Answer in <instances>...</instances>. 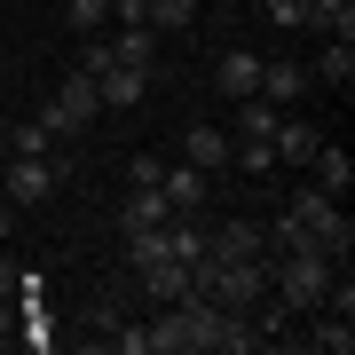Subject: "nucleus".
<instances>
[{"mask_svg": "<svg viewBox=\"0 0 355 355\" xmlns=\"http://www.w3.org/2000/svg\"><path fill=\"white\" fill-rule=\"evenodd\" d=\"M0 119H8V95H0Z\"/></svg>", "mask_w": 355, "mask_h": 355, "instance_id": "cd10ccee", "label": "nucleus"}, {"mask_svg": "<svg viewBox=\"0 0 355 355\" xmlns=\"http://www.w3.org/2000/svg\"><path fill=\"white\" fill-rule=\"evenodd\" d=\"M142 24H150V32H190V24H198V0H150Z\"/></svg>", "mask_w": 355, "mask_h": 355, "instance_id": "dca6fc26", "label": "nucleus"}, {"mask_svg": "<svg viewBox=\"0 0 355 355\" xmlns=\"http://www.w3.org/2000/svg\"><path fill=\"white\" fill-rule=\"evenodd\" d=\"M205 253H214V261H253V253H268V245H261V221H214V229H205Z\"/></svg>", "mask_w": 355, "mask_h": 355, "instance_id": "6e6552de", "label": "nucleus"}, {"mask_svg": "<svg viewBox=\"0 0 355 355\" xmlns=\"http://www.w3.org/2000/svg\"><path fill=\"white\" fill-rule=\"evenodd\" d=\"M308 166H316V190H331V198L355 190V158L340 150V142H316V158H308Z\"/></svg>", "mask_w": 355, "mask_h": 355, "instance_id": "9d476101", "label": "nucleus"}, {"mask_svg": "<svg viewBox=\"0 0 355 355\" xmlns=\"http://www.w3.org/2000/svg\"><path fill=\"white\" fill-rule=\"evenodd\" d=\"M24 347H32V355H48V347H55V316H48L40 300H24Z\"/></svg>", "mask_w": 355, "mask_h": 355, "instance_id": "412c9836", "label": "nucleus"}, {"mask_svg": "<svg viewBox=\"0 0 355 355\" xmlns=\"http://www.w3.org/2000/svg\"><path fill=\"white\" fill-rule=\"evenodd\" d=\"M166 214H174V205H166V190H158V182H135V198L119 205V229H127V237H142V229H158Z\"/></svg>", "mask_w": 355, "mask_h": 355, "instance_id": "1a4fd4ad", "label": "nucleus"}, {"mask_svg": "<svg viewBox=\"0 0 355 355\" xmlns=\"http://www.w3.org/2000/svg\"><path fill=\"white\" fill-rule=\"evenodd\" d=\"M308 79H331V87H347L355 79V40H324V55H316V71Z\"/></svg>", "mask_w": 355, "mask_h": 355, "instance_id": "2eb2a0df", "label": "nucleus"}, {"mask_svg": "<svg viewBox=\"0 0 355 355\" xmlns=\"http://www.w3.org/2000/svg\"><path fill=\"white\" fill-rule=\"evenodd\" d=\"M268 142H277V166H308V158H316V127H308V119H277V135H268Z\"/></svg>", "mask_w": 355, "mask_h": 355, "instance_id": "9b49d317", "label": "nucleus"}, {"mask_svg": "<svg viewBox=\"0 0 355 355\" xmlns=\"http://www.w3.org/2000/svg\"><path fill=\"white\" fill-rule=\"evenodd\" d=\"M0 158H8V119H0Z\"/></svg>", "mask_w": 355, "mask_h": 355, "instance_id": "a878e982", "label": "nucleus"}, {"mask_svg": "<svg viewBox=\"0 0 355 355\" xmlns=\"http://www.w3.org/2000/svg\"><path fill=\"white\" fill-rule=\"evenodd\" d=\"M261 95L277 103V111H284V103H300V95H308V64H284V55H277V64H261Z\"/></svg>", "mask_w": 355, "mask_h": 355, "instance_id": "ddd939ff", "label": "nucleus"}, {"mask_svg": "<svg viewBox=\"0 0 355 355\" xmlns=\"http://www.w3.org/2000/svg\"><path fill=\"white\" fill-rule=\"evenodd\" d=\"M331 253H316V245H292V253H268V292L292 308V316H308V308H324V284H331Z\"/></svg>", "mask_w": 355, "mask_h": 355, "instance_id": "f257e3e1", "label": "nucleus"}, {"mask_svg": "<svg viewBox=\"0 0 355 355\" xmlns=\"http://www.w3.org/2000/svg\"><path fill=\"white\" fill-rule=\"evenodd\" d=\"M0 237H8V198H0Z\"/></svg>", "mask_w": 355, "mask_h": 355, "instance_id": "bb28decb", "label": "nucleus"}, {"mask_svg": "<svg viewBox=\"0 0 355 355\" xmlns=\"http://www.w3.org/2000/svg\"><path fill=\"white\" fill-rule=\"evenodd\" d=\"M268 16L277 24H308V0H268Z\"/></svg>", "mask_w": 355, "mask_h": 355, "instance_id": "5701e85b", "label": "nucleus"}, {"mask_svg": "<svg viewBox=\"0 0 355 355\" xmlns=\"http://www.w3.org/2000/svg\"><path fill=\"white\" fill-rule=\"evenodd\" d=\"M135 284H142V300H150V308L190 300V261H142V268H135Z\"/></svg>", "mask_w": 355, "mask_h": 355, "instance_id": "39448f33", "label": "nucleus"}, {"mask_svg": "<svg viewBox=\"0 0 355 355\" xmlns=\"http://www.w3.org/2000/svg\"><path fill=\"white\" fill-rule=\"evenodd\" d=\"M182 158H190L198 174H221V166H229V135L221 127H190V135H182Z\"/></svg>", "mask_w": 355, "mask_h": 355, "instance_id": "f8f14e48", "label": "nucleus"}, {"mask_svg": "<svg viewBox=\"0 0 355 355\" xmlns=\"http://www.w3.org/2000/svg\"><path fill=\"white\" fill-rule=\"evenodd\" d=\"M229 166H245V174H277V142H253V135H245V142H229Z\"/></svg>", "mask_w": 355, "mask_h": 355, "instance_id": "a211bd4d", "label": "nucleus"}, {"mask_svg": "<svg viewBox=\"0 0 355 355\" xmlns=\"http://www.w3.org/2000/svg\"><path fill=\"white\" fill-rule=\"evenodd\" d=\"M261 64H268V55H253V48H229L221 64H214V87H221L229 103H245V95H261Z\"/></svg>", "mask_w": 355, "mask_h": 355, "instance_id": "0eeeda50", "label": "nucleus"}, {"mask_svg": "<svg viewBox=\"0 0 355 355\" xmlns=\"http://www.w3.org/2000/svg\"><path fill=\"white\" fill-rule=\"evenodd\" d=\"M158 190H166V205H174V214H205L214 174H198L190 158H166V166H158Z\"/></svg>", "mask_w": 355, "mask_h": 355, "instance_id": "20e7f679", "label": "nucleus"}, {"mask_svg": "<svg viewBox=\"0 0 355 355\" xmlns=\"http://www.w3.org/2000/svg\"><path fill=\"white\" fill-rule=\"evenodd\" d=\"M111 55H119V64H142V71H150V55H158V32H150V24H119Z\"/></svg>", "mask_w": 355, "mask_h": 355, "instance_id": "4468645a", "label": "nucleus"}, {"mask_svg": "<svg viewBox=\"0 0 355 355\" xmlns=\"http://www.w3.org/2000/svg\"><path fill=\"white\" fill-rule=\"evenodd\" d=\"M308 347H324V355H347V347H355V316H324L316 331H308Z\"/></svg>", "mask_w": 355, "mask_h": 355, "instance_id": "6ab92c4d", "label": "nucleus"}, {"mask_svg": "<svg viewBox=\"0 0 355 355\" xmlns=\"http://www.w3.org/2000/svg\"><path fill=\"white\" fill-rule=\"evenodd\" d=\"M16 284H24V268H16L8 253H0V300H16Z\"/></svg>", "mask_w": 355, "mask_h": 355, "instance_id": "b1692460", "label": "nucleus"}, {"mask_svg": "<svg viewBox=\"0 0 355 355\" xmlns=\"http://www.w3.org/2000/svg\"><path fill=\"white\" fill-rule=\"evenodd\" d=\"M64 190V158L55 150H8V205H40Z\"/></svg>", "mask_w": 355, "mask_h": 355, "instance_id": "7ed1b4c3", "label": "nucleus"}, {"mask_svg": "<svg viewBox=\"0 0 355 355\" xmlns=\"http://www.w3.org/2000/svg\"><path fill=\"white\" fill-rule=\"evenodd\" d=\"M95 119H103V95H95V71H71L64 87L48 95V111H40V127H48L55 142H79V135L95 127Z\"/></svg>", "mask_w": 355, "mask_h": 355, "instance_id": "f03ea898", "label": "nucleus"}, {"mask_svg": "<svg viewBox=\"0 0 355 355\" xmlns=\"http://www.w3.org/2000/svg\"><path fill=\"white\" fill-rule=\"evenodd\" d=\"M95 95H103V111H135L150 95V71L142 64H111V71H95Z\"/></svg>", "mask_w": 355, "mask_h": 355, "instance_id": "423d86ee", "label": "nucleus"}, {"mask_svg": "<svg viewBox=\"0 0 355 355\" xmlns=\"http://www.w3.org/2000/svg\"><path fill=\"white\" fill-rule=\"evenodd\" d=\"M64 24H71L79 40H87V32H103V24H111V0H64Z\"/></svg>", "mask_w": 355, "mask_h": 355, "instance_id": "aec40b11", "label": "nucleus"}, {"mask_svg": "<svg viewBox=\"0 0 355 355\" xmlns=\"http://www.w3.org/2000/svg\"><path fill=\"white\" fill-rule=\"evenodd\" d=\"M158 166H166V158H150V150H135V158H127V182H158Z\"/></svg>", "mask_w": 355, "mask_h": 355, "instance_id": "4be33fe9", "label": "nucleus"}, {"mask_svg": "<svg viewBox=\"0 0 355 355\" xmlns=\"http://www.w3.org/2000/svg\"><path fill=\"white\" fill-rule=\"evenodd\" d=\"M8 331H16V300H0V340H8Z\"/></svg>", "mask_w": 355, "mask_h": 355, "instance_id": "393cba45", "label": "nucleus"}, {"mask_svg": "<svg viewBox=\"0 0 355 355\" xmlns=\"http://www.w3.org/2000/svg\"><path fill=\"white\" fill-rule=\"evenodd\" d=\"M308 24H324L331 40H355V0H308Z\"/></svg>", "mask_w": 355, "mask_h": 355, "instance_id": "f3484780", "label": "nucleus"}]
</instances>
